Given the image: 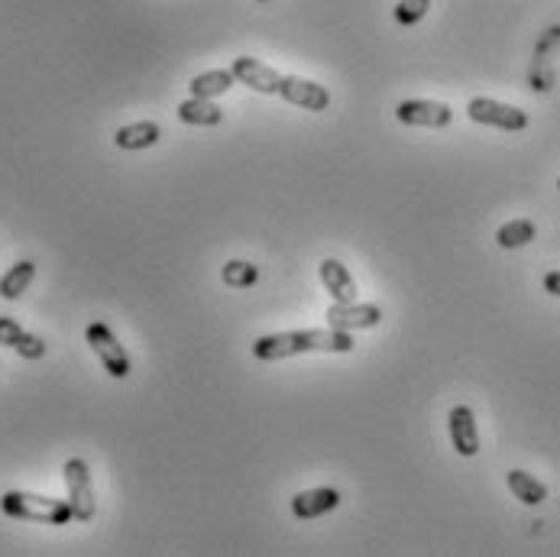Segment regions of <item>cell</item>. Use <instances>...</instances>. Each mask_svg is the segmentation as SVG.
I'll return each mask as SVG.
<instances>
[{"label":"cell","instance_id":"cell-11","mask_svg":"<svg viewBox=\"0 0 560 557\" xmlns=\"http://www.w3.org/2000/svg\"><path fill=\"white\" fill-rule=\"evenodd\" d=\"M340 506V493L331 486H318V489H308V493H298L292 499V515L302 522H311V519H321V515L334 512Z\"/></svg>","mask_w":560,"mask_h":557},{"label":"cell","instance_id":"cell-16","mask_svg":"<svg viewBox=\"0 0 560 557\" xmlns=\"http://www.w3.org/2000/svg\"><path fill=\"white\" fill-rule=\"evenodd\" d=\"M179 120L188 127H217L224 120V107L211 104L208 98H191L179 104Z\"/></svg>","mask_w":560,"mask_h":557},{"label":"cell","instance_id":"cell-12","mask_svg":"<svg viewBox=\"0 0 560 557\" xmlns=\"http://www.w3.org/2000/svg\"><path fill=\"white\" fill-rule=\"evenodd\" d=\"M0 344L17 350L23 360H43L46 357V341L30 331H23L13 318H0Z\"/></svg>","mask_w":560,"mask_h":557},{"label":"cell","instance_id":"cell-15","mask_svg":"<svg viewBox=\"0 0 560 557\" xmlns=\"http://www.w3.org/2000/svg\"><path fill=\"white\" fill-rule=\"evenodd\" d=\"M162 137L159 124H153V120H140V124H130V127H120L114 133V143L120 149H127V153H136V149H149L156 146Z\"/></svg>","mask_w":560,"mask_h":557},{"label":"cell","instance_id":"cell-10","mask_svg":"<svg viewBox=\"0 0 560 557\" xmlns=\"http://www.w3.org/2000/svg\"><path fill=\"white\" fill-rule=\"evenodd\" d=\"M450 441H454V451L460 457H476L480 454V431H476V418L470 405H457L450 409Z\"/></svg>","mask_w":560,"mask_h":557},{"label":"cell","instance_id":"cell-6","mask_svg":"<svg viewBox=\"0 0 560 557\" xmlns=\"http://www.w3.org/2000/svg\"><path fill=\"white\" fill-rule=\"evenodd\" d=\"M327 324L337 331H370L382 321L379 305H360V302H334L327 308Z\"/></svg>","mask_w":560,"mask_h":557},{"label":"cell","instance_id":"cell-7","mask_svg":"<svg viewBox=\"0 0 560 557\" xmlns=\"http://www.w3.org/2000/svg\"><path fill=\"white\" fill-rule=\"evenodd\" d=\"M279 94L289 104L305 107V111H311V114H321V111H327V104H331V91H327L324 85L308 81V78H295V75H282Z\"/></svg>","mask_w":560,"mask_h":557},{"label":"cell","instance_id":"cell-18","mask_svg":"<svg viewBox=\"0 0 560 557\" xmlns=\"http://www.w3.org/2000/svg\"><path fill=\"white\" fill-rule=\"evenodd\" d=\"M33 279H36V263H30V260L17 263L4 279H0V298H7V302H17V298L33 285Z\"/></svg>","mask_w":560,"mask_h":557},{"label":"cell","instance_id":"cell-4","mask_svg":"<svg viewBox=\"0 0 560 557\" xmlns=\"http://www.w3.org/2000/svg\"><path fill=\"white\" fill-rule=\"evenodd\" d=\"M85 341L91 344V350L98 353V360L107 373H111L114 379H127L130 376V357H127V350L124 344L117 341L114 331L107 328L104 321H91L88 328H85Z\"/></svg>","mask_w":560,"mask_h":557},{"label":"cell","instance_id":"cell-14","mask_svg":"<svg viewBox=\"0 0 560 557\" xmlns=\"http://www.w3.org/2000/svg\"><path fill=\"white\" fill-rule=\"evenodd\" d=\"M237 75L230 69H211V72H201L188 81L191 88V98H221V94H227L230 88H234Z\"/></svg>","mask_w":560,"mask_h":557},{"label":"cell","instance_id":"cell-17","mask_svg":"<svg viewBox=\"0 0 560 557\" xmlns=\"http://www.w3.org/2000/svg\"><path fill=\"white\" fill-rule=\"evenodd\" d=\"M505 483H509L512 496L518 502H525V506H541L544 499H548V486H544L538 477H531L525 470H509L505 473Z\"/></svg>","mask_w":560,"mask_h":557},{"label":"cell","instance_id":"cell-5","mask_svg":"<svg viewBox=\"0 0 560 557\" xmlns=\"http://www.w3.org/2000/svg\"><path fill=\"white\" fill-rule=\"evenodd\" d=\"M467 117L473 124H483V127H499V130H509V133H518L528 127V114L518 111L512 104H502V101H493V98H473L467 104Z\"/></svg>","mask_w":560,"mask_h":557},{"label":"cell","instance_id":"cell-23","mask_svg":"<svg viewBox=\"0 0 560 557\" xmlns=\"http://www.w3.org/2000/svg\"><path fill=\"white\" fill-rule=\"evenodd\" d=\"M259 4H269V0H259Z\"/></svg>","mask_w":560,"mask_h":557},{"label":"cell","instance_id":"cell-21","mask_svg":"<svg viewBox=\"0 0 560 557\" xmlns=\"http://www.w3.org/2000/svg\"><path fill=\"white\" fill-rule=\"evenodd\" d=\"M431 10V0H399V7H395V23L399 26H415L425 20V13Z\"/></svg>","mask_w":560,"mask_h":557},{"label":"cell","instance_id":"cell-1","mask_svg":"<svg viewBox=\"0 0 560 557\" xmlns=\"http://www.w3.org/2000/svg\"><path fill=\"white\" fill-rule=\"evenodd\" d=\"M353 337L350 331L337 328H311V331H285V334H266L253 344V357L272 363L289 360L298 353H350Z\"/></svg>","mask_w":560,"mask_h":557},{"label":"cell","instance_id":"cell-24","mask_svg":"<svg viewBox=\"0 0 560 557\" xmlns=\"http://www.w3.org/2000/svg\"><path fill=\"white\" fill-rule=\"evenodd\" d=\"M557 188H560V179H557Z\"/></svg>","mask_w":560,"mask_h":557},{"label":"cell","instance_id":"cell-13","mask_svg":"<svg viewBox=\"0 0 560 557\" xmlns=\"http://www.w3.org/2000/svg\"><path fill=\"white\" fill-rule=\"evenodd\" d=\"M318 273H321L324 289L331 292L334 302H357V282H353V276L347 273V266L340 263V260L327 256Z\"/></svg>","mask_w":560,"mask_h":557},{"label":"cell","instance_id":"cell-8","mask_svg":"<svg viewBox=\"0 0 560 557\" xmlns=\"http://www.w3.org/2000/svg\"><path fill=\"white\" fill-rule=\"evenodd\" d=\"M395 117H399L405 127L441 130L454 120V111H450V104H441V101H402L395 107Z\"/></svg>","mask_w":560,"mask_h":557},{"label":"cell","instance_id":"cell-9","mask_svg":"<svg viewBox=\"0 0 560 557\" xmlns=\"http://www.w3.org/2000/svg\"><path fill=\"white\" fill-rule=\"evenodd\" d=\"M230 72L237 75L240 85H247L259 94H279L282 88V75L276 69H269V65L256 62L253 56H240L234 59V65H230Z\"/></svg>","mask_w":560,"mask_h":557},{"label":"cell","instance_id":"cell-19","mask_svg":"<svg viewBox=\"0 0 560 557\" xmlns=\"http://www.w3.org/2000/svg\"><path fill=\"white\" fill-rule=\"evenodd\" d=\"M538 237V227L525 221V217H518V221H509L496 230V243L502 250H518V247H528L531 240Z\"/></svg>","mask_w":560,"mask_h":557},{"label":"cell","instance_id":"cell-3","mask_svg":"<svg viewBox=\"0 0 560 557\" xmlns=\"http://www.w3.org/2000/svg\"><path fill=\"white\" fill-rule=\"evenodd\" d=\"M65 486H68V502H72L75 522H91L94 512H98V499H94V483H91V470L81 457L65 460Z\"/></svg>","mask_w":560,"mask_h":557},{"label":"cell","instance_id":"cell-22","mask_svg":"<svg viewBox=\"0 0 560 557\" xmlns=\"http://www.w3.org/2000/svg\"><path fill=\"white\" fill-rule=\"evenodd\" d=\"M544 292H551V295L560 298V273H548V276H544Z\"/></svg>","mask_w":560,"mask_h":557},{"label":"cell","instance_id":"cell-2","mask_svg":"<svg viewBox=\"0 0 560 557\" xmlns=\"http://www.w3.org/2000/svg\"><path fill=\"white\" fill-rule=\"evenodd\" d=\"M0 509L10 519L20 522H43V525H68L75 519L72 502L68 499H52V496H36V493H20V489H10V493L0 496Z\"/></svg>","mask_w":560,"mask_h":557},{"label":"cell","instance_id":"cell-20","mask_svg":"<svg viewBox=\"0 0 560 557\" xmlns=\"http://www.w3.org/2000/svg\"><path fill=\"white\" fill-rule=\"evenodd\" d=\"M221 279L230 285V289H250V285L259 282V269L247 260H230L221 269Z\"/></svg>","mask_w":560,"mask_h":557}]
</instances>
